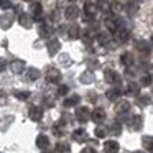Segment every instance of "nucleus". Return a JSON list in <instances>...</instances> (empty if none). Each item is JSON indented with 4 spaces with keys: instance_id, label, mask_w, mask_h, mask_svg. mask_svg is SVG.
I'll return each mask as SVG.
<instances>
[{
    "instance_id": "1",
    "label": "nucleus",
    "mask_w": 153,
    "mask_h": 153,
    "mask_svg": "<svg viewBox=\"0 0 153 153\" xmlns=\"http://www.w3.org/2000/svg\"><path fill=\"white\" fill-rule=\"evenodd\" d=\"M45 76H46V81H48V82H51V84H58L61 81V73L56 69V68H53V66L48 68Z\"/></svg>"
},
{
    "instance_id": "2",
    "label": "nucleus",
    "mask_w": 153,
    "mask_h": 153,
    "mask_svg": "<svg viewBox=\"0 0 153 153\" xmlns=\"http://www.w3.org/2000/svg\"><path fill=\"white\" fill-rule=\"evenodd\" d=\"M97 10H99V8H97V5H96V4L86 2V4H84V13H86V18H84V20H86V22L94 20V17H96Z\"/></svg>"
},
{
    "instance_id": "3",
    "label": "nucleus",
    "mask_w": 153,
    "mask_h": 153,
    "mask_svg": "<svg viewBox=\"0 0 153 153\" xmlns=\"http://www.w3.org/2000/svg\"><path fill=\"white\" fill-rule=\"evenodd\" d=\"M104 77H105V81L109 84H119L120 82V76L117 71L110 69V68H107L105 71H104Z\"/></svg>"
},
{
    "instance_id": "4",
    "label": "nucleus",
    "mask_w": 153,
    "mask_h": 153,
    "mask_svg": "<svg viewBox=\"0 0 153 153\" xmlns=\"http://www.w3.org/2000/svg\"><path fill=\"white\" fill-rule=\"evenodd\" d=\"M46 48H48V54H50V56H54V54H58V51L61 50L59 40H56V38H51V40L48 41Z\"/></svg>"
},
{
    "instance_id": "5",
    "label": "nucleus",
    "mask_w": 153,
    "mask_h": 153,
    "mask_svg": "<svg viewBox=\"0 0 153 153\" xmlns=\"http://www.w3.org/2000/svg\"><path fill=\"white\" fill-rule=\"evenodd\" d=\"M30 12H31V15L35 17V20H38L41 23V13H43V7H41V4L40 2H33V4L30 5Z\"/></svg>"
},
{
    "instance_id": "6",
    "label": "nucleus",
    "mask_w": 153,
    "mask_h": 153,
    "mask_svg": "<svg viewBox=\"0 0 153 153\" xmlns=\"http://www.w3.org/2000/svg\"><path fill=\"white\" fill-rule=\"evenodd\" d=\"M28 117H30L33 122H40L41 119H43V110L40 109V107H36V105H31L30 109H28Z\"/></svg>"
},
{
    "instance_id": "7",
    "label": "nucleus",
    "mask_w": 153,
    "mask_h": 153,
    "mask_svg": "<svg viewBox=\"0 0 153 153\" xmlns=\"http://www.w3.org/2000/svg\"><path fill=\"white\" fill-rule=\"evenodd\" d=\"M10 71L13 74H22L25 71V61H22V59L12 61V63H10Z\"/></svg>"
},
{
    "instance_id": "8",
    "label": "nucleus",
    "mask_w": 153,
    "mask_h": 153,
    "mask_svg": "<svg viewBox=\"0 0 153 153\" xmlns=\"http://www.w3.org/2000/svg\"><path fill=\"white\" fill-rule=\"evenodd\" d=\"M114 36H115L117 41H120V43H125V41L130 38V31L127 30V28H122V27H120L119 30L114 33Z\"/></svg>"
},
{
    "instance_id": "9",
    "label": "nucleus",
    "mask_w": 153,
    "mask_h": 153,
    "mask_svg": "<svg viewBox=\"0 0 153 153\" xmlns=\"http://www.w3.org/2000/svg\"><path fill=\"white\" fill-rule=\"evenodd\" d=\"M105 27H107V30H109V31L115 33V31L120 28V22H119V18H114V17L105 18Z\"/></svg>"
},
{
    "instance_id": "10",
    "label": "nucleus",
    "mask_w": 153,
    "mask_h": 153,
    "mask_svg": "<svg viewBox=\"0 0 153 153\" xmlns=\"http://www.w3.org/2000/svg\"><path fill=\"white\" fill-rule=\"evenodd\" d=\"M130 110V102L128 100H119L115 105V114L117 115H123V114H127Z\"/></svg>"
},
{
    "instance_id": "11",
    "label": "nucleus",
    "mask_w": 153,
    "mask_h": 153,
    "mask_svg": "<svg viewBox=\"0 0 153 153\" xmlns=\"http://www.w3.org/2000/svg\"><path fill=\"white\" fill-rule=\"evenodd\" d=\"M120 145L115 140H109V142L104 143V153H119Z\"/></svg>"
},
{
    "instance_id": "12",
    "label": "nucleus",
    "mask_w": 153,
    "mask_h": 153,
    "mask_svg": "<svg viewBox=\"0 0 153 153\" xmlns=\"http://www.w3.org/2000/svg\"><path fill=\"white\" fill-rule=\"evenodd\" d=\"M73 140L82 143V142H87V140H89V135H87V132L84 128H77L73 132Z\"/></svg>"
},
{
    "instance_id": "13",
    "label": "nucleus",
    "mask_w": 153,
    "mask_h": 153,
    "mask_svg": "<svg viewBox=\"0 0 153 153\" xmlns=\"http://www.w3.org/2000/svg\"><path fill=\"white\" fill-rule=\"evenodd\" d=\"M38 33H40V36L48 38V36H51V35H53V28H51L46 22H41L40 27H38Z\"/></svg>"
},
{
    "instance_id": "14",
    "label": "nucleus",
    "mask_w": 153,
    "mask_h": 153,
    "mask_svg": "<svg viewBox=\"0 0 153 153\" xmlns=\"http://www.w3.org/2000/svg\"><path fill=\"white\" fill-rule=\"evenodd\" d=\"M92 115V114L89 112V109L87 107H79V109L76 110V119L79 120V122H87V119Z\"/></svg>"
},
{
    "instance_id": "15",
    "label": "nucleus",
    "mask_w": 153,
    "mask_h": 153,
    "mask_svg": "<svg viewBox=\"0 0 153 153\" xmlns=\"http://www.w3.org/2000/svg\"><path fill=\"white\" fill-rule=\"evenodd\" d=\"M91 119H92L96 123L104 122V120H105V110H104V109H100V107L94 109V110H92V115H91Z\"/></svg>"
},
{
    "instance_id": "16",
    "label": "nucleus",
    "mask_w": 153,
    "mask_h": 153,
    "mask_svg": "<svg viewBox=\"0 0 153 153\" xmlns=\"http://www.w3.org/2000/svg\"><path fill=\"white\" fill-rule=\"evenodd\" d=\"M135 48L140 51L142 54H145V56H148L150 54V51H152V46H150L146 41H143V40H138V41H135Z\"/></svg>"
},
{
    "instance_id": "17",
    "label": "nucleus",
    "mask_w": 153,
    "mask_h": 153,
    "mask_svg": "<svg viewBox=\"0 0 153 153\" xmlns=\"http://www.w3.org/2000/svg\"><path fill=\"white\" fill-rule=\"evenodd\" d=\"M18 23L28 30V28L33 27V18H31L30 15H27V13H22V15H18Z\"/></svg>"
},
{
    "instance_id": "18",
    "label": "nucleus",
    "mask_w": 153,
    "mask_h": 153,
    "mask_svg": "<svg viewBox=\"0 0 153 153\" xmlns=\"http://www.w3.org/2000/svg\"><path fill=\"white\" fill-rule=\"evenodd\" d=\"M64 15H66L68 20H76V18L79 17V8H77L76 5H69V7L66 8V12H64Z\"/></svg>"
},
{
    "instance_id": "19",
    "label": "nucleus",
    "mask_w": 153,
    "mask_h": 153,
    "mask_svg": "<svg viewBox=\"0 0 153 153\" xmlns=\"http://www.w3.org/2000/svg\"><path fill=\"white\" fill-rule=\"evenodd\" d=\"M68 36H69L71 40H77V38L81 36V28H79V25H77V23L71 25V27L68 28Z\"/></svg>"
},
{
    "instance_id": "20",
    "label": "nucleus",
    "mask_w": 153,
    "mask_h": 153,
    "mask_svg": "<svg viewBox=\"0 0 153 153\" xmlns=\"http://www.w3.org/2000/svg\"><path fill=\"white\" fill-rule=\"evenodd\" d=\"M94 79H96V77H94V73H92V71H84V73L79 76V81H81L82 84H92Z\"/></svg>"
},
{
    "instance_id": "21",
    "label": "nucleus",
    "mask_w": 153,
    "mask_h": 153,
    "mask_svg": "<svg viewBox=\"0 0 153 153\" xmlns=\"http://www.w3.org/2000/svg\"><path fill=\"white\" fill-rule=\"evenodd\" d=\"M36 146L40 150H46L50 146V140H48L46 135H38L36 137Z\"/></svg>"
},
{
    "instance_id": "22",
    "label": "nucleus",
    "mask_w": 153,
    "mask_h": 153,
    "mask_svg": "<svg viewBox=\"0 0 153 153\" xmlns=\"http://www.w3.org/2000/svg\"><path fill=\"white\" fill-rule=\"evenodd\" d=\"M120 63L123 64V66H132L133 64V54L128 53V51H125V53H122V56H120Z\"/></svg>"
},
{
    "instance_id": "23",
    "label": "nucleus",
    "mask_w": 153,
    "mask_h": 153,
    "mask_svg": "<svg viewBox=\"0 0 153 153\" xmlns=\"http://www.w3.org/2000/svg\"><path fill=\"white\" fill-rule=\"evenodd\" d=\"M54 153H71V146L66 142H58L54 146Z\"/></svg>"
},
{
    "instance_id": "24",
    "label": "nucleus",
    "mask_w": 153,
    "mask_h": 153,
    "mask_svg": "<svg viewBox=\"0 0 153 153\" xmlns=\"http://www.w3.org/2000/svg\"><path fill=\"white\" fill-rule=\"evenodd\" d=\"M142 145L145 150H148V152H153V135H145L142 138Z\"/></svg>"
},
{
    "instance_id": "25",
    "label": "nucleus",
    "mask_w": 153,
    "mask_h": 153,
    "mask_svg": "<svg viewBox=\"0 0 153 153\" xmlns=\"http://www.w3.org/2000/svg\"><path fill=\"white\" fill-rule=\"evenodd\" d=\"M58 59H59V64H61V66H64V68H69L71 64H73V59H71V56L68 53H61Z\"/></svg>"
},
{
    "instance_id": "26",
    "label": "nucleus",
    "mask_w": 153,
    "mask_h": 153,
    "mask_svg": "<svg viewBox=\"0 0 153 153\" xmlns=\"http://www.w3.org/2000/svg\"><path fill=\"white\" fill-rule=\"evenodd\" d=\"M97 8H99L100 12H109L112 10V4H110L109 0H97Z\"/></svg>"
},
{
    "instance_id": "27",
    "label": "nucleus",
    "mask_w": 153,
    "mask_h": 153,
    "mask_svg": "<svg viewBox=\"0 0 153 153\" xmlns=\"http://www.w3.org/2000/svg\"><path fill=\"white\" fill-rule=\"evenodd\" d=\"M140 92V86L135 82H128L125 87V94H132V96H135V94Z\"/></svg>"
},
{
    "instance_id": "28",
    "label": "nucleus",
    "mask_w": 153,
    "mask_h": 153,
    "mask_svg": "<svg viewBox=\"0 0 153 153\" xmlns=\"http://www.w3.org/2000/svg\"><path fill=\"white\" fill-rule=\"evenodd\" d=\"M120 94H122V92H120L119 89H109V91L105 92V97H107L109 100H112V102H114V100H119Z\"/></svg>"
},
{
    "instance_id": "29",
    "label": "nucleus",
    "mask_w": 153,
    "mask_h": 153,
    "mask_svg": "<svg viewBox=\"0 0 153 153\" xmlns=\"http://www.w3.org/2000/svg\"><path fill=\"white\" fill-rule=\"evenodd\" d=\"M40 74H41L40 69H36V68H30V69L27 71V77L30 81H36L38 77H40Z\"/></svg>"
},
{
    "instance_id": "30",
    "label": "nucleus",
    "mask_w": 153,
    "mask_h": 153,
    "mask_svg": "<svg viewBox=\"0 0 153 153\" xmlns=\"http://www.w3.org/2000/svg\"><path fill=\"white\" fill-rule=\"evenodd\" d=\"M12 22H13V17H12V15H8V17H7V13L2 15V30H7V28H10Z\"/></svg>"
},
{
    "instance_id": "31",
    "label": "nucleus",
    "mask_w": 153,
    "mask_h": 153,
    "mask_svg": "<svg viewBox=\"0 0 153 153\" xmlns=\"http://www.w3.org/2000/svg\"><path fill=\"white\" fill-rule=\"evenodd\" d=\"M81 100V97L77 96V94H74V96H71V97H68L66 100H64V105L66 107H73V105H76L77 102Z\"/></svg>"
},
{
    "instance_id": "32",
    "label": "nucleus",
    "mask_w": 153,
    "mask_h": 153,
    "mask_svg": "<svg viewBox=\"0 0 153 153\" xmlns=\"http://www.w3.org/2000/svg\"><path fill=\"white\" fill-rule=\"evenodd\" d=\"M13 96L17 97L18 100H27L30 97V92L28 91H13Z\"/></svg>"
},
{
    "instance_id": "33",
    "label": "nucleus",
    "mask_w": 153,
    "mask_h": 153,
    "mask_svg": "<svg viewBox=\"0 0 153 153\" xmlns=\"http://www.w3.org/2000/svg\"><path fill=\"white\" fill-rule=\"evenodd\" d=\"M132 127H133V130L142 128V117H140V115H133L132 117Z\"/></svg>"
},
{
    "instance_id": "34",
    "label": "nucleus",
    "mask_w": 153,
    "mask_h": 153,
    "mask_svg": "<svg viewBox=\"0 0 153 153\" xmlns=\"http://www.w3.org/2000/svg\"><path fill=\"white\" fill-rule=\"evenodd\" d=\"M97 40H99V43L104 45V46L110 43V36H109V35H105V33H99V35H97Z\"/></svg>"
},
{
    "instance_id": "35",
    "label": "nucleus",
    "mask_w": 153,
    "mask_h": 153,
    "mask_svg": "<svg viewBox=\"0 0 153 153\" xmlns=\"http://www.w3.org/2000/svg\"><path fill=\"white\" fill-rule=\"evenodd\" d=\"M110 133H112V135H115V137H119L120 133H122V128H120V123L119 122H115V123H112V125H110Z\"/></svg>"
},
{
    "instance_id": "36",
    "label": "nucleus",
    "mask_w": 153,
    "mask_h": 153,
    "mask_svg": "<svg viewBox=\"0 0 153 153\" xmlns=\"http://www.w3.org/2000/svg\"><path fill=\"white\" fill-rule=\"evenodd\" d=\"M94 133H96L97 138H104V137L107 135V128H105V127H97Z\"/></svg>"
},
{
    "instance_id": "37",
    "label": "nucleus",
    "mask_w": 153,
    "mask_h": 153,
    "mask_svg": "<svg viewBox=\"0 0 153 153\" xmlns=\"http://www.w3.org/2000/svg\"><path fill=\"white\" fill-rule=\"evenodd\" d=\"M110 4H112V10L115 12V13H119V12H122V10H123L122 4H120L119 0H112V2H110Z\"/></svg>"
},
{
    "instance_id": "38",
    "label": "nucleus",
    "mask_w": 153,
    "mask_h": 153,
    "mask_svg": "<svg viewBox=\"0 0 153 153\" xmlns=\"http://www.w3.org/2000/svg\"><path fill=\"white\" fill-rule=\"evenodd\" d=\"M13 122V117H4V120H2V132H5V128H7V125H10V123Z\"/></svg>"
},
{
    "instance_id": "39",
    "label": "nucleus",
    "mask_w": 153,
    "mask_h": 153,
    "mask_svg": "<svg viewBox=\"0 0 153 153\" xmlns=\"http://www.w3.org/2000/svg\"><path fill=\"white\" fill-rule=\"evenodd\" d=\"M137 104H138V105H148V104H150V97H148V96H142V97H138Z\"/></svg>"
},
{
    "instance_id": "40",
    "label": "nucleus",
    "mask_w": 153,
    "mask_h": 153,
    "mask_svg": "<svg viewBox=\"0 0 153 153\" xmlns=\"http://www.w3.org/2000/svg\"><path fill=\"white\" fill-rule=\"evenodd\" d=\"M140 82H142V86H150V84H152V74H148V76H143Z\"/></svg>"
},
{
    "instance_id": "41",
    "label": "nucleus",
    "mask_w": 153,
    "mask_h": 153,
    "mask_svg": "<svg viewBox=\"0 0 153 153\" xmlns=\"http://www.w3.org/2000/svg\"><path fill=\"white\" fill-rule=\"evenodd\" d=\"M53 132H54V135H56V137H63V133H64L63 128L59 130V123H56V125L53 127Z\"/></svg>"
},
{
    "instance_id": "42",
    "label": "nucleus",
    "mask_w": 153,
    "mask_h": 153,
    "mask_svg": "<svg viewBox=\"0 0 153 153\" xmlns=\"http://www.w3.org/2000/svg\"><path fill=\"white\" fill-rule=\"evenodd\" d=\"M68 91H69V87H68V86H59V87H58V94H59V96H66Z\"/></svg>"
},
{
    "instance_id": "43",
    "label": "nucleus",
    "mask_w": 153,
    "mask_h": 153,
    "mask_svg": "<svg viewBox=\"0 0 153 153\" xmlns=\"http://www.w3.org/2000/svg\"><path fill=\"white\" fill-rule=\"evenodd\" d=\"M127 12L133 15V13L137 12V5H135V4H128V5H127Z\"/></svg>"
},
{
    "instance_id": "44",
    "label": "nucleus",
    "mask_w": 153,
    "mask_h": 153,
    "mask_svg": "<svg viewBox=\"0 0 153 153\" xmlns=\"http://www.w3.org/2000/svg\"><path fill=\"white\" fill-rule=\"evenodd\" d=\"M12 4H10V0H2V8L4 10H7V8H10Z\"/></svg>"
},
{
    "instance_id": "45",
    "label": "nucleus",
    "mask_w": 153,
    "mask_h": 153,
    "mask_svg": "<svg viewBox=\"0 0 153 153\" xmlns=\"http://www.w3.org/2000/svg\"><path fill=\"white\" fill-rule=\"evenodd\" d=\"M81 153H96V150H94L92 146H86V148L81 150Z\"/></svg>"
},
{
    "instance_id": "46",
    "label": "nucleus",
    "mask_w": 153,
    "mask_h": 153,
    "mask_svg": "<svg viewBox=\"0 0 153 153\" xmlns=\"http://www.w3.org/2000/svg\"><path fill=\"white\" fill-rule=\"evenodd\" d=\"M89 97H91V102H96V94L91 92V94H89Z\"/></svg>"
},
{
    "instance_id": "47",
    "label": "nucleus",
    "mask_w": 153,
    "mask_h": 153,
    "mask_svg": "<svg viewBox=\"0 0 153 153\" xmlns=\"http://www.w3.org/2000/svg\"><path fill=\"white\" fill-rule=\"evenodd\" d=\"M132 153H143V152H132Z\"/></svg>"
},
{
    "instance_id": "48",
    "label": "nucleus",
    "mask_w": 153,
    "mask_h": 153,
    "mask_svg": "<svg viewBox=\"0 0 153 153\" xmlns=\"http://www.w3.org/2000/svg\"><path fill=\"white\" fill-rule=\"evenodd\" d=\"M152 45H153V36H152Z\"/></svg>"
},
{
    "instance_id": "49",
    "label": "nucleus",
    "mask_w": 153,
    "mask_h": 153,
    "mask_svg": "<svg viewBox=\"0 0 153 153\" xmlns=\"http://www.w3.org/2000/svg\"><path fill=\"white\" fill-rule=\"evenodd\" d=\"M152 76H153V69H152Z\"/></svg>"
},
{
    "instance_id": "50",
    "label": "nucleus",
    "mask_w": 153,
    "mask_h": 153,
    "mask_svg": "<svg viewBox=\"0 0 153 153\" xmlns=\"http://www.w3.org/2000/svg\"><path fill=\"white\" fill-rule=\"evenodd\" d=\"M28 2H31V0H28Z\"/></svg>"
},
{
    "instance_id": "51",
    "label": "nucleus",
    "mask_w": 153,
    "mask_h": 153,
    "mask_svg": "<svg viewBox=\"0 0 153 153\" xmlns=\"http://www.w3.org/2000/svg\"><path fill=\"white\" fill-rule=\"evenodd\" d=\"M71 2H73V0H71Z\"/></svg>"
}]
</instances>
